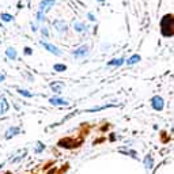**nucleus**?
I'll return each instance as SVG.
<instances>
[{"label": "nucleus", "mask_w": 174, "mask_h": 174, "mask_svg": "<svg viewBox=\"0 0 174 174\" xmlns=\"http://www.w3.org/2000/svg\"><path fill=\"white\" fill-rule=\"evenodd\" d=\"M40 44H41V45H42L46 50H48V52L52 53V55H55V56H61V55H63L61 50H60L57 46L53 45V44H49V42H46V41H41Z\"/></svg>", "instance_id": "nucleus-3"}, {"label": "nucleus", "mask_w": 174, "mask_h": 174, "mask_svg": "<svg viewBox=\"0 0 174 174\" xmlns=\"http://www.w3.org/2000/svg\"><path fill=\"white\" fill-rule=\"evenodd\" d=\"M87 17H88V19H90V21H93V22H94V21H95V17H94V15H93V14H88V15H87Z\"/></svg>", "instance_id": "nucleus-23"}, {"label": "nucleus", "mask_w": 174, "mask_h": 174, "mask_svg": "<svg viewBox=\"0 0 174 174\" xmlns=\"http://www.w3.org/2000/svg\"><path fill=\"white\" fill-rule=\"evenodd\" d=\"M97 2H99V3H103V0H97Z\"/></svg>", "instance_id": "nucleus-25"}, {"label": "nucleus", "mask_w": 174, "mask_h": 174, "mask_svg": "<svg viewBox=\"0 0 174 174\" xmlns=\"http://www.w3.org/2000/svg\"><path fill=\"white\" fill-rule=\"evenodd\" d=\"M18 93L22 94V95H23V97H29V98L33 97V94H31L30 91H27V90H18Z\"/></svg>", "instance_id": "nucleus-19"}, {"label": "nucleus", "mask_w": 174, "mask_h": 174, "mask_svg": "<svg viewBox=\"0 0 174 174\" xmlns=\"http://www.w3.org/2000/svg\"><path fill=\"white\" fill-rule=\"evenodd\" d=\"M0 18H2V21L3 22H11L14 18H12V15H10V14H6V12H3L2 15H0Z\"/></svg>", "instance_id": "nucleus-16"}, {"label": "nucleus", "mask_w": 174, "mask_h": 174, "mask_svg": "<svg viewBox=\"0 0 174 174\" xmlns=\"http://www.w3.org/2000/svg\"><path fill=\"white\" fill-rule=\"evenodd\" d=\"M23 52H25V55H26V56H30L31 53H33V49H31V48H27V46H26V48L23 49Z\"/></svg>", "instance_id": "nucleus-21"}, {"label": "nucleus", "mask_w": 174, "mask_h": 174, "mask_svg": "<svg viewBox=\"0 0 174 174\" xmlns=\"http://www.w3.org/2000/svg\"><path fill=\"white\" fill-rule=\"evenodd\" d=\"M4 79H6L4 75H3V74H0V82H3V80H4Z\"/></svg>", "instance_id": "nucleus-24"}, {"label": "nucleus", "mask_w": 174, "mask_h": 174, "mask_svg": "<svg viewBox=\"0 0 174 174\" xmlns=\"http://www.w3.org/2000/svg\"><path fill=\"white\" fill-rule=\"evenodd\" d=\"M53 26H55V29L59 33H67V30H68V26L65 25L64 21H55L53 22Z\"/></svg>", "instance_id": "nucleus-6"}, {"label": "nucleus", "mask_w": 174, "mask_h": 174, "mask_svg": "<svg viewBox=\"0 0 174 174\" xmlns=\"http://www.w3.org/2000/svg\"><path fill=\"white\" fill-rule=\"evenodd\" d=\"M55 3H56V0H42L38 4V10L41 12H44V14H46V12L55 6Z\"/></svg>", "instance_id": "nucleus-4"}, {"label": "nucleus", "mask_w": 174, "mask_h": 174, "mask_svg": "<svg viewBox=\"0 0 174 174\" xmlns=\"http://www.w3.org/2000/svg\"><path fill=\"white\" fill-rule=\"evenodd\" d=\"M50 87H52V90L55 91V93H60V91H61V88L64 87V83H60V82H53V83H50Z\"/></svg>", "instance_id": "nucleus-13"}, {"label": "nucleus", "mask_w": 174, "mask_h": 174, "mask_svg": "<svg viewBox=\"0 0 174 174\" xmlns=\"http://www.w3.org/2000/svg\"><path fill=\"white\" fill-rule=\"evenodd\" d=\"M36 18H37V21H38V22H45V21H46V18H45V14H44V12H41V11H38V12H37Z\"/></svg>", "instance_id": "nucleus-18"}, {"label": "nucleus", "mask_w": 174, "mask_h": 174, "mask_svg": "<svg viewBox=\"0 0 174 174\" xmlns=\"http://www.w3.org/2000/svg\"><path fill=\"white\" fill-rule=\"evenodd\" d=\"M42 150H44V144L38 143V144H37V147H36V153H41Z\"/></svg>", "instance_id": "nucleus-22"}, {"label": "nucleus", "mask_w": 174, "mask_h": 174, "mask_svg": "<svg viewBox=\"0 0 174 174\" xmlns=\"http://www.w3.org/2000/svg\"><path fill=\"white\" fill-rule=\"evenodd\" d=\"M74 29L78 31V33H84L87 30V26L83 23V22H75L74 25Z\"/></svg>", "instance_id": "nucleus-9"}, {"label": "nucleus", "mask_w": 174, "mask_h": 174, "mask_svg": "<svg viewBox=\"0 0 174 174\" xmlns=\"http://www.w3.org/2000/svg\"><path fill=\"white\" fill-rule=\"evenodd\" d=\"M4 174H12L11 172H7V173H4Z\"/></svg>", "instance_id": "nucleus-26"}, {"label": "nucleus", "mask_w": 174, "mask_h": 174, "mask_svg": "<svg viewBox=\"0 0 174 174\" xmlns=\"http://www.w3.org/2000/svg\"><path fill=\"white\" fill-rule=\"evenodd\" d=\"M160 33L163 37L174 36V15H164L160 21Z\"/></svg>", "instance_id": "nucleus-1"}, {"label": "nucleus", "mask_w": 174, "mask_h": 174, "mask_svg": "<svg viewBox=\"0 0 174 174\" xmlns=\"http://www.w3.org/2000/svg\"><path fill=\"white\" fill-rule=\"evenodd\" d=\"M124 64V59L120 57V59H113L112 61L107 63V65H110V67H120V65Z\"/></svg>", "instance_id": "nucleus-12"}, {"label": "nucleus", "mask_w": 174, "mask_h": 174, "mask_svg": "<svg viewBox=\"0 0 174 174\" xmlns=\"http://www.w3.org/2000/svg\"><path fill=\"white\" fill-rule=\"evenodd\" d=\"M49 102L52 103V105H56V106H67L68 105V101H65V99H61V98H57V97H55V98H50L49 99Z\"/></svg>", "instance_id": "nucleus-8"}, {"label": "nucleus", "mask_w": 174, "mask_h": 174, "mask_svg": "<svg viewBox=\"0 0 174 174\" xmlns=\"http://www.w3.org/2000/svg\"><path fill=\"white\" fill-rule=\"evenodd\" d=\"M41 33H42V36L45 37V38H49V31L46 27H42V29H41Z\"/></svg>", "instance_id": "nucleus-20"}, {"label": "nucleus", "mask_w": 174, "mask_h": 174, "mask_svg": "<svg viewBox=\"0 0 174 174\" xmlns=\"http://www.w3.org/2000/svg\"><path fill=\"white\" fill-rule=\"evenodd\" d=\"M2 26H3V25H2V23H0V27H2Z\"/></svg>", "instance_id": "nucleus-27"}, {"label": "nucleus", "mask_w": 174, "mask_h": 174, "mask_svg": "<svg viewBox=\"0 0 174 174\" xmlns=\"http://www.w3.org/2000/svg\"><path fill=\"white\" fill-rule=\"evenodd\" d=\"M18 133H19V128H17V126H11V128L6 132V139H11L12 136H15Z\"/></svg>", "instance_id": "nucleus-10"}, {"label": "nucleus", "mask_w": 174, "mask_h": 174, "mask_svg": "<svg viewBox=\"0 0 174 174\" xmlns=\"http://www.w3.org/2000/svg\"><path fill=\"white\" fill-rule=\"evenodd\" d=\"M55 71H59V72H63V71H65L67 69V65L65 64H55Z\"/></svg>", "instance_id": "nucleus-17"}, {"label": "nucleus", "mask_w": 174, "mask_h": 174, "mask_svg": "<svg viewBox=\"0 0 174 174\" xmlns=\"http://www.w3.org/2000/svg\"><path fill=\"white\" fill-rule=\"evenodd\" d=\"M10 109V105H8V101L6 99L4 95H0V116L4 114L7 110Z\"/></svg>", "instance_id": "nucleus-7"}, {"label": "nucleus", "mask_w": 174, "mask_h": 174, "mask_svg": "<svg viewBox=\"0 0 174 174\" xmlns=\"http://www.w3.org/2000/svg\"><path fill=\"white\" fill-rule=\"evenodd\" d=\"M151 103H153V107L155 110H162L163 109V105H164V102H163V98L162 97H159V95H157V97H154L153 98V101H151Z\"/></svg>", "instance_id": "nucleus-5"}, {"label": "nucleus", "mask_w": 174, "mask_h": 174, "mask_svg": "<svg viewBox=\"0 0 174 174\" xmlns=\"http://www.w3.org/2000/svg\"><path fill=\"white\" fill-rule=\"evenodd\" d=\"M88 52H90L88 45H82V46H79L78 49H75L74 52H72V55H74L75 59H83V57H87L88 56Z\"/></svg>", "instance_id": "nucleus-2"}, {"label": "nucleus", "mask_w": 174, "mask_h": 174, "mask_svg": "<svg viewBox=\"0 0 174 174\" xmlns=\"http://www.w3.org/2000/svg\"><path fill=\"white\" fill-rule=\"evenodd\" d=\"M17 50H15L14 48H12V46H10V48H7L6 49V56H7L8 59H11V60H15L17 59Z\"/></svg>", "instance_id": "nucleus-11"}, {"label": "nucleus", "mask_w": 174, "mask_h": 174, "mask_svg": "<svg viewBox=\"0 0 174 174\" xmlns=\"http://www.w3.org/2000/svg\"><path fill=\"white\" fill-rule=\"evenodd\" d=\"M144 164H145V167H148V169L153 167V158H151V155H147V157H145Z\"/></svg>", "instance_id": "nucleus-15"}, {"label": "nucleus", "mask_w": 174, "mask_h": 174, "mask_svg": "<svg viewBox=\"0 0 174 174\" xmlns=\"http://www.w3.org/2000/svg\"><path fill=\"white\" fill-rule=\"evenodd\" d=\"M139 61H140V56L133 55V56H131V57L126 60V65H133V64H136V63H139Z\"/></svg>", "instance_id": "nucleus-14"}]
</instances>
